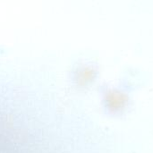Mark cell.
Returning a JSON list of instances; mask_svg holds the SVG:
<instances>
[{
    "instance_id": "1",
    "label": "cell",
    "mask_w": 153,
    "mask_h": 153,
    "mask_svg": "<svg viewBox=\"0 0 153 153\" xmlns=\"http://www.w3.org/2000/svg\"><path fill=\"white\" fill-rule=\"evenodd\" d=\"M105 101L110 110L120 112L127 107L129 98L126 91L117 88H109L105 92Z\"/></svg>"
}]
</instances>
